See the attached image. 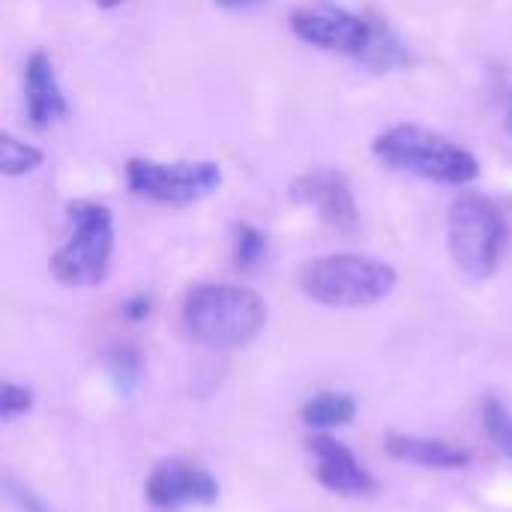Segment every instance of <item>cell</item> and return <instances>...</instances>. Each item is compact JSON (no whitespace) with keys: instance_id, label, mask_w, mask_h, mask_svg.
Segmentation results:
<instances>
[{"instance_id":"cell-16","label":"cell","mask_w":512,"mask_h":512,"mask_svg":"<svg viewBox=\"0 0 512 512\" xmlns=\"http://www.w3.org/2000/svg\"><path fill=\"white\" fill-rule=\"evenodd\" d=\"M267 255V237L249 225V222H240L234 225V264L240 270H255Z\"/></svg>"},{"instance_id":"cell-14","label":"cell","mask_w":512,"mask_h":512,"mask_svg":"<svg viewBox=\"0 0 512 512\" xmlns=\"http://www.w3.org/2000/svg\"><path fill=\"white\" fill-rule=\"evenodd\" d=\"M45 162V153L27 141H18L15 135L3 132L0 135V171L6 177H24L33 174Z\"/></svg>"},{"instance_id":"cell-23","label":"cell","mask_w":512,"mask_h":512,"mask_svg":"<svg viewBox=\"0 0 512 512\" xmlns=\"http://www.w3.org/2000/svg\"><path fill=\"white\" fill-rule=\"evenodd\" d=\"M507 129H510V135H512V96H510V105H507Z\"/></svg>"},{"instance_id":"cell-19","label":"cell","mask_w":512,"mask_h":512,"mask_svg":"<svg viewBox=\"0 0 512 512\" xmlns=\"http://www.w3.org/2000/svg\"><path fill=\"white\" fill-rule=\"evenodd\" d=\"M6 492H9V498L15 501V507L21 512H48V507H45L30 489L18 486L15 480H6Z\"/></svg>"},{"instance_id":"cell-1","label":"cell","mask_w":512,"mask_h":512,"mask_svg":"<svg viewBox=\"0 0 512 512\" xmlns=\"http://www.w3.org/2000/svg\"><path fill=\"white\" fill-rule=\"evenodd\" d=\"M291 30L312 48L363 60L378 72L402 69L411 63V51L384 21L336 3L297 6L291 12Z\"/></svg>"},{"instance_id":"cell-13","label":"cell","mask_w":512,"mask_h":512,"mask_svg":"<svg viewBox=\"0 0 512 512\" xmlns=\"http://www.w3.org/2000/svg\"><path fill=\"white\" fill-rule=\"evenodd\" d=\"M354 414H357V402L348 393H318L303 408V420L315 429L348 426Z\"/></svg>"},{"instance_id":"cell-21","label":"cell","mask_w":512,"mask_h":512,"mask_svg":"<svg viewBox=\"0 0 512 512\" xmlns=\"http://www.w3.org/2000/svg\"><path fill=\"white\" fill-rule=\"evenodd\" d=\"M213 3L222 6V9H231V12H246V9L264 6L267 0H213Z\"/></svg>"},{"instance_id":"cell-20","label":"cell","mask_w":512,"mask_h":512,"mask_svg":"<svg viewBox=\"0 0 512 512\" xmlns=\"http://www.w3.org/2000/svg\"><path fill=\"white\" fill-rule=\"evenodd\" d=\"M126 315H129L132 321L147 318V315H150V297H132V300L126 303Z\"/></svg>"},{"instance_id":"cell-9","label":"cell","mask_w":512,"mask_h":512,"mask_svg":"<svg viewBox=\"0 0 512 512\" xmlns=\"http://www.w3.org/2000/svg\"><path fill=\"white\" fill-rule=\"evenodd\" d=\"M147 498L159 510H180V507H207L219 498L216 477L189 459H165L159 462L144 486Z\"/></svg>"},{"instance_id":"cell-3","label":"cell","mask_w":512,"mask_h":512,"mask_svg":"<svg viewBox=\"0 0 512 512\" xmlns=\"http://www.w3.org/2000/svg\"><path fill=\"white\" fill-rule=\"evenodd\" d=\"M375 159L399 174L441 186H468L480 177V159L453 138L420 123H396L372 144Z\"/></svg>"},{"instance_id":"cell-10","label":"cell","mask_w":512,"mask_h":512,"mask_svg":"<svg viewBox=\"0 0 512 512\" xmlns=\"http://www.w3.org/2000/svg\"><path fill=\"white\" fill-rule=\"evenodd\" d=\"M309 453L315 459V477L327 492L342 498H372L378 492L375 477L342 441L318 435L309 441Z\"/></svg>"},{"instance_id":"cell-15","label":"cell","mask_w":512,"mask_h":512,"mask_svg":"<svg viewBox=\"0 0 512 512\" xmlns=\"http://www.w3.org/2000/svg\"><path fill=\"white\" fill-rule=\"evenodd\" d=\"M483 426L489 438L495 441V447L512 462V411L507 408V402H501L498 396H489L483 402Z\"/></svg>"},{"instance_id":"cell-17","label":"cell","mask_w":512,"mask_h":512,"mask_svg":"<svg viewBox=\"0 0 512 512\" xmlns=\"http://www.w3.org/2000/svg\"><path fill=\"white\" fill-rule=\"evenodd\" d=\"M105 369H108L114 387H117L123 396H129V393L138 387V381H141V357H138L132 348H114V351L105 357Z\"/></svg>"},{"instance_id":"cell-11","label":"cell","mask_w":512,"mask_h":512,"mask_svg":"<svg viewBox=\"0 0 512 512\" xmlns=\"http://www.w3.org/2000/svg\"><path fill=\"white\" fill-rule=\"evenodd\" d=\"M24 108L33 129H48L69 111L48 51H33L24 63Z\"/></svg>"},{"instance_id":"cell-8","label":"cell","mask_w":512,"mask_h":512,"mask_svg":"<svg viewBox=\"0 0 512 512\" xmlns=\"http://www.w3.org/2000/svg\"><path fill=\"white\" fill-rule=\"evenodd\" d=\"M291 201L318 213L324 225L339 234H354L360 228V207L351 177L339 168H312L291 183Z\"/></svg>"},{"instance_id":"cell-4","label":"cell","mask_w":512,"mask_h":512,"mask_svg":"<svg viewBox=\"0 0 512 512\" xmlns=\"http://www.w3.org/2000/svg\"><path fill=\"white\" fill-rule=\"evenodd\" d=\"M396 282L399 273L393 264L357 252L324 255L300 270V291L327 309L375 306L396 291Z\"/></svg>"},{"instance_id":"cell-22","label":"cell","mask_w":512,"mask_h":512,"mask_svg":"<svg viewBox=\"0 0 512 512\" xmlns=\"http://www.w3.org/2000/svg\"><path fill=\"white\" fill-rule=\"evenodd\" d=\"M96 6H102V9H114V6H120V3H126V0H93Z\"/></svg>"},{"instance_id":"cell-6","label":"cell","mask_w":512,"mask_h":512,"mask_svg":"<svg viewBox=\"0 0 512 512\" xmlns=\"http://www.w3.org/2000/svg\"><path fill=\"white\" fill-rule=\"evenodd\" d=\"M507 237H510L507 216L492 198L480 192H462L450 204L447 246L462 279L486 282L489 276H495L507 249Z\"/></svg>"},{"instance_id":"cell-18","label":"cell","mask_w":512,"mask_h":512,"mask_svg":"<svg viewBox=\"0 0 512 512\" xmlns=\"http://www.w3.org/2000/svg\"><path fill=\"white\" fill-rule=\"evenodd\" d=\"M30 408H33V390L6 381L3 390H0V417H3L6 423H12V420L24 417Z\"/></svg>"},{"instance_id":"cell-5","label":"cell","mask_w":512,"mask_h":512,"mask_svg":"<svg viewBox=\"0 0 512 512\" xmlns=\"http://www.w3.org/2000/svg\"><path fill=\"white\" fill-rule=\"evenodd\" d=\"M69 234L51 255V276L63 288H93L111 273L114 216L102 201L78 198L66 204Z\"/></svg>"},{"instance_id":"cell-2","label":"cell","mask_w":512,"mask_h":512,"mask_svg":"<svg viewBox=\"0 0 512 512\" xmlns=\"http://www.w3.org/2000/svg\"><path fill=\"white\" fill-rule=\"evenodd\" d=\"M180 318L186 333L207 348H243L267 327V303L261 294L228 282H201L186 291Z\"/></svg>"},{"instance_id":"cell-12","label":"cell","mask_w":512,"mask_h":512,"mask_svg":"<svg viewBox=\"0 0 512 512\" xmlns=\"http://www.w3.org/2000/svg\"><path fill=\"white\" fill-rule=\"evenodd\" d=\"M387 453L399 462L435 468V471H459L471 465V453L459 444L444 438H423V435H387Z\"/></svg>"},{"instance_id":"cell-7","label":"cell","mask_w":512,"mask_h":512,"mask_svg":"<svg viewBox=\"0 0 512 512\" xmlns=\"http://www.w3.org/2000/svg\"><path fill=\"white\" fill-rule=\"evenodd\" d=\"M126 186L132 195L153 204L189 207L210 198L222 186V168L213 159L156 162L135 156L126 162Z\"/></svg>"}]
</instances>
